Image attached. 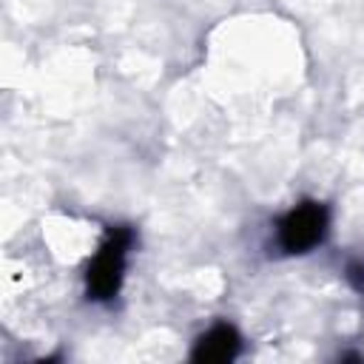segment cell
Wrapping results in <instances>:
<instances>
[{
	"label": "cell",
	"mask_w": 364,
	"mask_h": 364,
	"mask_svg": "<svg viewBox=\"0 0 364 364\" xmlns=\"http://www.w3.org/2000/svg\"><path fill=\"white\" fill-rule=\"evenodd\" d=\"M347 279H350V284H353L355 290H364V264L350 262V264H347Z\"/></svg>",
	"instance_id": "277c9868"
},
{
	"label": "cell",
	"mask_w": 364,
	"mask_h": 364,
	"mask_svg": "<svg viewBox=\"0 0 364 364\" xmlns=\"http://www.w3.org/2000/svg\"><path fill=\"white\" fill-rule=\"evenodd\" d=\"M131 239H134V233H131L128 228H114V230H108L105 242L100 245L97 256H94L91 264H88V273H85V287H88V296H91V299L105 301V299H114V296L119 293Z\"/></svg>",
	"instance_id": "6da1fadb"
},
{
	"label": "cell",
	"mask_w": 364,
	"mask_h": 364,
	"mask_svg": "<svg viewBox=\"0 0 364 364\" xmlns=\"http://www.w3.org/2000/svg\"><path fill=\"white\" fill-rule=\"evenodd\" d=\"M239 347H242L239 333H236L230 324H216V327H210V330L196 341L191 358L199 361V364H222V361L236 358Z\"/></svg>",
	"instance_id": "3957f363"
},
{
	"label": "cell",
	"mask_w": 364,
	"mask_h": 364,
	"mask_svg": "<svg viewBox=\"0 0 364 364\" xmlns=\"http://www.w3.org/2000/svg\"><path fill=\"white\" fill-rule=\"evenodd\" d=\"M324 230H327V208L318 202H301L279 222V245L287 253H307L313 245L321 242Z\"/></svg>",
	"instance_id": "7a4b0ae2"
}]
</instances>
